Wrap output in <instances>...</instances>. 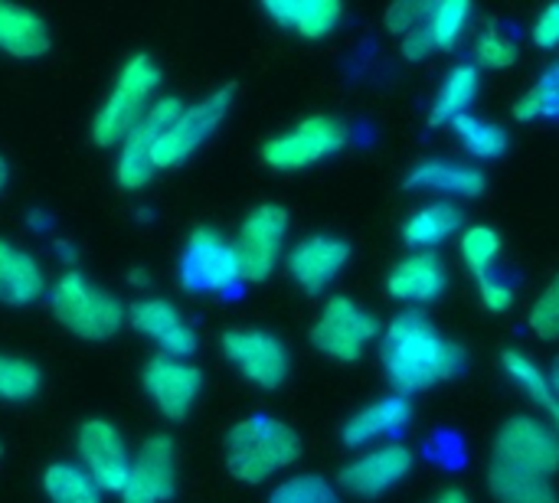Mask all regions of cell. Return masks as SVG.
<instances>
[{"mask_svg":"<svg viewBox=\"0 0 559 503\" xmlns=\"http://www.w3.org/2000/svg\"><path fill=\"white\" fill-rule=\"evenodd\" d=\"M380 363L396 396H419L465 370V350L426 311H400L380 334Z\"/></svg>","mask_w":559,"mask_h":503,"instance_id":"6da1fadb","label":"cell"},{"mask_svg":"<svg viewBox=\"0 0 559 503\" xmlns=\"http://www.w3.org/2000/svg\"><path fill=\"white\" fill-rule=\"evenodd\" d=\"M301 435L278 416L252 412L239 419L223 439V462L233 481L259 488L292 471L301 462Z\"/></svg>","mask_w":559,"mask_h":503,"instance_id":"7a4b0ae2","label":"cell"},{"mask_svg":"<svg viewBox=\"0 0 559 503\" xmlns=\"http://www.w3.org/2000/svg\"><path fill=\"white\" fill-rule=\"evenodd\" d=\"M56 324L85 344H108L128 327V304L79 268H66L46 295Z\"/></svg>","mask_w":559,"mask_h":503,"instance_id":"3957f363","label":"cell"},{"mask_svg":"<svg viewBox=\"0 0 559 503\" xmlns=\"http://www.w3.org/2000/svg\"><path fill=\"white\" fill-rule=\"evenodd\" d=\"M160 82H164L160 62L151 52H131L118 65L108 95L92 115V128H88L92 144L118 147L134 131V124L147 115V108L160 98Z\"/></svg>","mask_w":559,"mask_h":503,"instance_id":"277c9868","label":"cell"},{"mask_svg":"<svg viewBox=\"0 0 559 503\" xmlns=\"http://www.w3.org/2000/svg\"><path fill=\"white\" fill-rule=\"evenodd\" d=\"M380 334L383 324L367 304L347 295H334L318 311L308 340L321 357L334 363H360L380 344Z\"/></svg>","mask_w":559,"mask_h":503,"instance_id":"5b68a950","label":"cell"},{"mask_svg":"<svg viewBox=\"0 0 559 503\" xmlns=\"http://www.w3.org/2000/svg\"><path fill=\"white\" fill-rule=\"evenodd\" d=\"M347 141H350V131L337 115H308L298 124L272 134L259 147V157L265 167L278 173H295V170H308L321 160L337 157L347 147Z\"/></svg>","mask_w":559,"mask_h":503,"instance_id":"8992f818","label":"cell"},{"mask_svg":"<svg viewBox=\"0 0 559 503\" xmlns=\"http://www.w3.org/2000/svg\"><path fill=\"white\" fill-rule=\"evenodd\" d=\"M177 282L187 295H233L242 285L233 239L213 226L190 229L177 259Z\"/></svg>","mask_w":559,"mask_h":503,"instance_id":"52a82bcc","label":"cell"},{"mask_svg":"<svg viewBox=\"0 0 559 503\" xmlns=\"http://www.w3.org/2000/svg\"><path fill=\"white\" fill-rule=\"evenodd\" d=\"M233 101H236V88L233 85H223V88H213L210 95L183 105V111L177 115V121L170 124V131L154 147V170L157 173L177 170L190 157H197L216 137V131L223 128V121L229 118Z\"/></svg>","mask_w":559,"mask_h":503,"instance_id":"ba28073f","label":"cell"},{"mask_svg":"<svg viewBox=\"0 0 559 503\" xmlns=\"http://www.w3.org/2000/svg\"><path fill=\"white\" fill-rule=\"evenodd\" d=\"M219 354L246 383L265 393L282 390L292 376L288 344L275 331H265V327H252V324L226 327L219 334Z\"/></svg>","mask_w":559,"mask_h":503,"instance_id":"9c48e42d","label":"cell"},{"mask_svg":"<svg viewBox=\"0 0 559 503\" xmlns=\"http://www.w3.org/2000/svg\"><path fill=\"white\" fill-rule=\"evenodd\" d=\"M288 229H292V216L282 203H259L242 216L233 236L242 282H252V285L269 282L275 268L285 265Z\"/></svg>","mask_w":559,"mask_h":503,"instance_id":"30bf717a","label":"cell"},{"mask_svg":"<svg viewBox=\"0 0 559 503\" xmlns=\"http://www.w3.org/2000/svg\"><path fill=\"white\" fill-rule=\"evenodd\" d=\"M491 462L540 475V478H557L559 475V435L544 416H514L504 419L501 429L495 432L491 442Z\"/></svg>","mask_w":559,"mask_h":503,"instance_id":"8fae6325","label":"cell"},{"mask_svg":"<svg viewBox=\"0 0 559 503\" xmlns=\"http://www.w3.org/2000/svg\"><path fill=\"white\" fill-rule=\"evenodd\" d=\"M416 468V455L409 445L383 442L373 448L357 452L341 471H337V491L354 501H383L393 494Z\"/></svg>","mask_w":559,"mask_h":503,"instance_id":"7c38bea8","label":"cell"},{"mask_svg":"<svg viewBox=\"0 0 559 503\" xmlns=\"http://www.w3.org/2000/svg\"><path fill=\"white\" fill-rule=\"evenodd\" d=\"M183 111V101L177 95H160L147 115L134 124V131L118 144V157H115V183L128 193L144 190L157 170H154V147L160 144V137L170 131V124L177 121V115Z\"/></svg>","mask_w":559,"mask_h":503,"instance_id":"4fadbf2b","label":"cell"},{"mask_svg":"<svg viewBox=\"0 0 559 503\" xmlns=\"http://www.w3.org/2000/svg\"><path fill=\"white\" fill-rule=\"evenodd\" d=\"M141 390L147 403L160 412V419L187 422L206 390V376L193 360L154 354L141 367Z\"/></svg>","mask_w":559,"mask_h":503,"instance_id":"5bb4252c","label":"cell"},{"mask_svg":"<svg viewBox=\"0 0 559 503\" xmlns=\"http://www.w3.org/2000/svg\"><path fill=\"white\" fill-rule=\"evenodd\" d=\"M180 484V452L174 435L151 432L131 458L128 481L118 494L121 503H170Z\"/></svg>","mask_w":559,"mask_h":503,"instance_id":"9a60e30c","label":"cell"},{"mask_svg":"<svg viewBox=\"0 0 559 503\" xmlns=\"http://www.w3.org/2000/svg\"><path fill=\"white\" fill-rule=\"evenodd\" d=\"M134 452L128 448L124 432L111 419H85L75 429V462L95 478L105 494H121Z\"/></svg>","mask_w":559,"mask_h":503,"instance_id":"2e32d148","label":"cell"},{"mask_svg":"<svg viewBox=\"0 0 559 503\" xmlns=\"http://www.w3.org/2000/svg\"><path fill=\"white\" fill-rule=\"evenodd\" d=\"M128 327L151 340L160 357L190 360L200 347V334L190 318L160 295H141L128 304Z\"/></svg>","mask_w":559,"mask_h":503,"instance_id":"e0dca14e","label":"cell"},{"mask_svg":"<svg viewBox=\"0 0 559 503\" xmlns=\"http://www.w3.org/2000/svg\"><path fill=\"white\" fill-rule=\"evenodd\" d=\"M350 255H354V249L344 236L311 232L288 249L285 272L298 285V291L318 298L344 275V268L350 265Z\"/></svg>","mask_w":559,"mask_h":503,"instance_id":"ac0fdd59","label":"cell"},{"mask_svg":"<svg viewBox=\"0 0 559 503\" xmlns=\"http://www.w3.org/2000/svg\"><path fill=\"white\" fill-rule=\"evenodd\" d=\"M488 187V177L472 160L452 157H423L403 177V190L409 193H432L439 200H478Z\"/></svg>","mask_w":559,"mask_h":503,"instance_id":"d6986e66","label":"cell"},{"mask_svg":"<svg viewBox=\"0 0 559 503\" xmlns=\"http://www.w3.org/2000/svg\"><path fill=\"white\" fill-rule=\"evenodd\" d=\"M413 419V406L406 396H380L367 406H360L357 412H350L341 426V442L350 452H364L383 442H396V435L409 426Z\"/></svg>","mask_w":559,"mask_h":503,"instance_id":"ffe728a7","label":"cell"},{"mask_svg":"<svg viewBox=\"0 0 559 503\" xmlns=\"http://www.w3.org/2000/svg\"><path fill=\"white\" fill-rule=\"evenodd\" d=\"M449 288V265L439 252H409L400 259L386 275V291L393 301L409 304V311H419L423 304H432Z\"/></svg>","mask_w":559,"mask_h":503,"instance_id":"44dd1931","label":"cell"},{"mask_svg":"<svg viewBox=\"0 0 559 503\" xmlns=\"http://www.w3.org/2000/svg\"><path fill=\"white\" fill-rule=\"evenodd\" d=\"M43 262L20 242L0 236V308H33L49 295Z\"/></svg>","mask_w":559,"mask_h":503,"instance_id":"7402d4cb","label":"cell"},{"mask_svg":"<svg viewBox=\"0 0 559 503\" xmlns=\"http://www.w3.org/2000/svg\"><path fill=\"white\" fill-rule=\"evenodd\" d=\"M52 49V29L43 13L23 3L0 0V56L7 59H43Z\"/></svg>","mask_w":559,"mask_h":503,"instance_id":"603a6c76","label":"cell"},{"mask_svg":"<svg viewBox=\"0 0 559 503\" xmlns=\"http://www.w3.org/2000/svg\"><path fill=\"white\" fill-rule=\"evenodd\" d=\"M462 232H465V209L452 200H429L416 206L400 226V236L413 252H436L439 245H445Z\"/></svg>","mask_w":559,"mask_h":503,"instance_id":"cb8c5ba5","label":"cell"},{"mask_svg":"<svg viewBox=\"0 0 559 503\" xmlns=\"http://www.w3.org/2000/svg\"><path fill=\"white\" fill-rule=\"evenodd\" d=\"M262 13L285 33L301 39H324L344 20L341 0H265Z\"/></svg>","mask_w":559,"mask_h":503,"instance_id":"d4e9b609","label":"cell"},{"mask_svg":"<svg viewBox=\"0 0 559 503\" xmlns=\"http://www.w3.org/2000/svg\"><path fill=\"white\" fill-rule=\"evenodd\" d=\"M478 95H481V69L475 62H455L445 72V79H442V85H439V92L432 98L429 124L432 128H452L455 118L472 111Z\"/></svg>","mask_w":559,"mask_h":503,"instance_id":"484cf974","label":"cell"},{"mask_svg":"<svg viewBox=\"0 0 559 503\" xmlns=\"http://www.w3.org/2000/svg\"><path fill=\"white\" fill-rule=\"evenodd\" d=\"M39 484H43L46 503H105V491L79 462L46 465Z\"/></svg>","mask_w":559,"mask_h":503,"instance_id":"4316f807","label":"cell"},{"mask_svg":"<svg viewBox=\"0 0 559 503\" xmlns=\"http://www.w3.org/2000/svg\"><path fill=\"white\" fill-rule=\"evenodd\" d=\"M501 367L524 390V396L540 406L544 419L554 426V432L559 435V396L554 393V386H550V376L524 350H504L501 354Z\"/></svg>","mask_w":559,"mask_h":503,"instance_id":"83f0119b","label":"cell"},{"mask_svg":"<svg viewBox=\"0 0 559 503\" xmlns=\"http://www.w3.org/2000/svg\"><path fill=\"white\" fill-rule=\"evenodd\" d=\"M488 491L498 503H559L554 478L514 471L504 465H488Z\"/></svg>","mask_w":559,"mask_h":503,"instance_id":"f1b7e54d","label":"cell"},{"mask_svg":"<svg viewBox=\"0 0 559 503\" xmlns=\"http://www.w3.org/2000/svg\"><path fill=\"white\" fill-rule=\"evenodd\" d=\"M452 131L459 137V144L465 147L468 157L475 160H501L511 147V134L501 121L495 118H485V115H462L452 121Z\"/></svg>","mask_w":559,"mask_h":503,"instance_id":"f546056e","label":"cell"},{"mask_svg":"<svg viewBox=\"0 0 559 503\" xmlns=\"http://www.w3.org/2000/svg\"><path fill=\"white\" fill-rule=\"evenodd\" d=\"M43 393V370L36 360L23 354L0 350V403L3 406H26Z\"/></svg>","mask_w":559,"mask_h":503,"instance_id":"4dcf8cb0","label":"cell"},{"mask_svg":"<svg viewBox=\"0 0 559 503\" xmlns=\"http://www.w3.org/2000/svg\"><path fill=\"white\" fill-rule=\"evenodd\" d=\"M501 252H504V239H501V232H498L495 226H488V223L465 226V232L459 236V255H462L465 268H468L475 278L498 272Z\"/></svg>","mask_w":559,"mask_h":503,"instance_id":"1f68e13d","label":"cell"},{"mask_svg":"<svg viewBox=\"0 0 559 503\" xmlns=\"http://www.w3.org/2000/svg\"><path fill=\"white\" fill-rule=\"evenodd\" d=\"M472 16H475V7L468 0H436L429 7V20H426V29L432 36L436 49L439 52L455 49L462 43V36L468 33Z\"/></svg>","mask_w":559,"mask_h":503,"instance_id":"d6a6232c","label":"cell"},{"mask_svg":"<svg viewBox=\"0 0 559 503\" xmlns=\"http://www.w3.org/2000/svg\"><path fill=\"white\" fill-rule=\"evenodd\" d=\"M269 503H341V491L321 475L298 471L272 488Z\"/></svg>","mask_w":559,"mask_h":503,"instance_id":"836d02e7","label":"cell"},{"mask_svg":"<svg viewBox=\"0 0 559 503\" xmlns=\"http://www.w3.org/2000/svg\"><path fill=\"white\" fill-rule=\"evenodd\" d=\"M514 118L531 124L540 118H559V69L554 65L537 85H531L518 101H514Z\"/></svg>","mask_w":559,"mask_h":503,"instance_id":"e575fe53","label":"cell"},{"mask_svg":"<svg viewBox=\"0 0 559 503\" xmlns=\"http://www.w3.org/2000/svg\"><path fill=\"white\" fill-rule=\"evenodd\" d=\"M518 43L498 29V26H488L478 39H475V65L478 69H508L518 62Z\"/></svg>","mask_w":559,"mask_h":503,"instance_id":"d590c367","label":"cell"},{"mask_svg":"<svg viewBox=\"0 0 559 503\" xmlns=\"http://www.w3.org/2000/svg\"><path fill=\"white\" fill-rule=\"evenodd\" d=\"M527 324L540 340H559V275L534 301V308L527 314Z\"/></svg>","mask_w":559,"mask_h":503,"instance_id":"8d00e7d4","label":"cell"},{"mask_svg":"<svg viewBox=\"0 0 559 503\" xmlns=\"http://www.w3.org/2000/svg\"><path fill=\"white\" fill-rule=\"evenodd\" d=\"M475 288H478V301L485 311L491 314H504L514 308V298H518V288L511 278H504L501 272H491V275H481L475 278Z\"/></svg>","mask_w":559,"mask_h":503,"instance_id":"74e56055","label":"cell"},{"mask_svg":"<svg viewBox=\"0 0 559 503\" xmlns=\"http://www.w3.org/2000/svg\"><path fill=\"white\" fill-rule=\"evenodd\" d=\"M429 0H396L390 10H386V29L393 33V36H406V33H413V29H419V26H426V20H429Z\"/></svg>","mask_w":559,"mask_h":503,"instance_id":"f35d334b","label":"cell"},{"mask_svg":"<svg viewBox=\"0 0 559 503\" xmlns=\"http://www.w3.org/2000/svg\"><path fill=\"white\" fill-rule=\"evenodd\" d=\"M531 39L537 49H559V0L547 3L531 26Z\"/></svg>","mask_w":559,"mask_h":503,"instance_id":"ab89813d","label":"cell"},{"mask_svg":"<svg viewBox=\"0 0 559 503\" xmlns=\"http://www.w3.org/2000/svg\"><path fill=\"white\" fill-rule=\"evenodd\" d=\"M400 52H403V59H406V62H423V59L436 56L439 49H436V43H432L429 29H426V26H419V29H413V33H406V36L400 39Z\"/></svg>","mask_w":559,"mask_h":503,"instance_id":"60d3db41","label":"cell"},{"mask_svg":"<svg viewBox=\"0 0 559 503\" xmlns=\"http://www.w3.org/2000/svg\"><path fill=\"white\" fill-rule=\"evenodd\" d=\"M26 229L33 232V236H49L52 232V226H56V219L49 216V209H43V206H33L29 213H26Z\"/></svg>","mask_w":559,"mask_h":503,"instance_id":"b9f144b4","label":"cell"},{"mask_svg":"<svg viewBox=\"0 0 559 503\" xmlns=\"http://www.w3.org/2000/svg\"><path fill=\"white\" fill-rule=\"evenodd\" d=\"M52 255H56L66 268H75V262H79V249H75V242H69V239H62V236H56V239H52Z\"/></svg>","mask_w":559,"mask_h":503,"instance_id":"7bdbcfd3","label":"cell"},{"mask_svg":"<svg viewBox=\"0 0 559 503\" xmlns=\"http://www.w3.org/2000/svg\"><path fill=\"white\" fill-rule=\"evenodd\" d=\"M124 282H128V288H134V291H147L154 278H151V272H147L144 265H134V268H128Z\"/></svg>","mask_w":559,"mask_h":503,"instance_id":"ee69618b","label":"cell"},{"mask_svg":"<svg viewBox=\"0 0 559 503\" xmlns=\"http://www.w3.org/2000/svg\"><path fill=\"white\" fill-rule=\"evenodd\" d=\"M429 503H472V498L462 488H445V491H439Z\"/></svg>","mask_w":559,"mask_h":503,"instance_id":"f6af8a7d","label":"cell"},{"mask_svg":"<svg viewBox=\"0 0 559 503\" xmlns=\"http://www.w3.org/2000/svg\"><path fill=\"white\" fill-rule=\"evenodd\" d=\"M7 187H10V164H7V157L0 154V196H3Z\"/></svg>","mask_w":559,"mask_h":503,"instance_id":"bcb514c9","label":"cell"},{"mask_svg":"<svg viewBox=\"0 0 559 503\" xmlns=\"http://www.w3.org/2000/svg\"><path fill=\"white\" fill-rule=\"evenodd\" d=\"M547 376H550V386H554V393H557V396H559V357H557V360H554V370H550Z\"/></svg>","mask_w":559,"mask_h":503,"instance_id":"7dc6e473","label":"cell"},{"mask_svg":"<svg viewBox=\"0 0 559 503\" xmlns=\"http://www.w3.org/2000/svg\"><path fill=\"white\" fill-rule=\"evenodd\" d=\"M0 458H3V445H0Z\"/></svg>","mask_w":559,"mask_h":503,"instance_id":"c3c4849f","label":"cell"},{"mask_svg":"<svg viewBox=\"0 0 559 503\" xmlns=\"http://www.w3.org/2000/svg\"><path fill=\"white\" fill-rule=\"evenodd\" d=\"M557 69H559V65H557Z\"/></svg>","mask_w":559,"mask_h":503,"instance_id":"681fc988","label":"cell"}]
</instances>
